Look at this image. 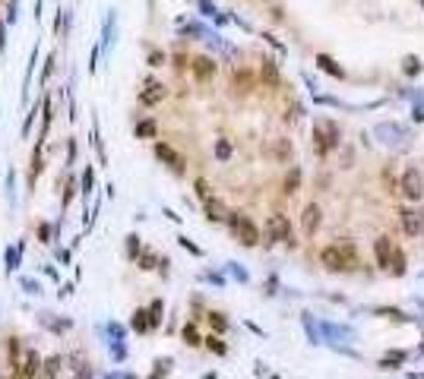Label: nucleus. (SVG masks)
<instances>
[{"mask_svg": "<svg viewBox=\"0 0 424 379\" xmlns=\"http://www.w3.org/2000/svg\"><path fill=\"white\" fill-rule=\"evenodd\" d=\"M320 263L329 272H345L355 263V246L351 243H333V246H323L320 250Z\"/></svg>", "mask_w": 424, "mask_h": 379, "instance_id": "nucleus-1", "label": "nucleus"}, {"mask_svg": "<svg viewBox=\"0 0 424 379\" xmlns=\"http://www.w3.org/2000/svg\"><path fill=\"white\" fill-rule=\"evenodd\" d=\"M339 146V127L333 120H316L313 127V149H316V155H329Z\"/></svg>", "mask_w": 424, "mask_h": 379, "instance_id": "nucleus-2", "label": "nucleus"}, {"mask_svg": "<svg viewBox=\"0 0 424 379\" xmlns=\"http://www.w3.org/2000/svg\"><path fill=\"white\" fill-rule=\"evenodd\" d=\"M228 224H231V231L238 234V240L244 246H256V243H260V231H256V224L250 218H244L241 212H228Z\"/></svg>", "mask_w": 424, "mask_h": 379, "instance_id": "nucleus-3", "label": "nucleus"}, {"mask_svg": "<svg viewBox=\"0 0 424 379\" xmlns=\"http://www.w3.org/2000/svg\"><path fill=\"white\" fill-rule=\"evenodd\" d=\"M266 240L269 243H294L291 240V224L282 212H273V215L266 218Z\"/></svg>", "mask_w": 424, "mask_h": 379, "instance_id": "nucleus-4", "label": "nucleus"}, {"mask_svg": "<svg viewBox=\"0 0 424 379\" xmlns=\"http://www.w3.org/2000/svg\"><path fill=\"white\" fill-rule=\"evenodd\" d=\"M399 190H402V196L411 199V203H418V199L424 196V177L418 168H405L402 180H399Z\"/></svg>", "mask_w": 424, "mask_h": 379, "instance_id": "nucleus-5", "label": "nucleus"}, {"mask_svg": "<svg viewBox=\"0 0 424 379\" xmlns=\"http://www.w3.org/2000/svg\"><path fill=\"white\" fill-rule=\"evenodd\" d=\"M393 253H396V246L390 237H377L374 240V256H377V266H383V269H390L393 263Z\"/></svg>", "mask_w": 424, "mask_h": 379, "instance_id": "nucleus-6", "label": "nucleus"}, {"mask_svg": "<svg viewBox=\"0 0 424 379\" xmlns=\"http://www.w3.org/2000/svg\"><path fill=\"white\" fill-rule=\"evenodd\" d=\"M320 206L316 203H310V206H304V215H301V231L307 234V237H313L316 234V228H320Z\"/></svg>", "mask_w": 424, "mask_h": 379, "instance_id": "nucleus-7", "label": "nucleus"}, {"mask_svg": "<svg viewBox=\"0 0 424 379\" xmlns=\"http://www.w3.org/2000/svg\"><path fill=\"white\" fill-rule=\"evenodd\" d=\"M399 221H402V231L408 237H421V218L415 209H399Z\"/></svg>", "mask_w": 424, "mask_h": 379, "instance_id": "nucleus-8", "label": "nucleus"}, {"mask_svg": "<svg viewBox=\"0 0 424 379\" xmlns=\"http://www.w3.org/2000/svg\"><path fill=\"white\" fill-rule=\"evenodd\" d=\"M155 155H158L162 161H168L174 171H184V161H181V155H178V152H174V149L168 146V142H155Z\"/></svg>", "mask_w": 424, "mask_h": 379, "instance_id": "nucleus-9", "label": "nucleus"}, {"mask_svg": "<svg viewBox=\"0 0 424 379\" xmlns=\"http://www.w3.org/2000/svg\"><path fill=\"white\" fill-rule=\"evenodd\" d=\"M212 73H216V64H212L209 57H196V60H193V76H196L199 82L212 79Z\"/></svg>", "mask_w": 424, "mask_h": 379, "instance_id": "nucleus-10", "label": "nucleus"}, {"mask_svg": "<svg viewBox=\"0 0 424 379\" xmlns=\"http://www.w3.org/2000/svg\"><path fill=\"white\" fill-rule=\"evenodd\" d=\"M316 67L326 70V73H329V76H336V79H345V70L339 67L333 57H326V54H316Z\"/></svg>", "mask_w": 424, "mask_h": 379, "instance_id": "nucleus-11", "label": "nucleus"}, {"mask_svg": "<svg viewBox=\"0 0 424 379\" xmlns=\"http://www.w3.org/2000/svg\"><path fill=\"white\" fill-rule=\"evenodd\" d=\"M38 373H41V357L35 351H29L26 354V366H22V376H26V379H38Z\"/></svg>", "mask_w": 424, "mask_h": 379, "instance_id": "nucleus-12", "label": "nucleus"}, {"mask_svg": "<svg viewBox=\"0 0 424 379\" xmlns=\"http://www.w3.org/2000/svg\"><path fill=\"white\" fill-rule=\"evenodd\" d=\"M206 215H209V221H222L228 212H225V206H222L216 196H212V199H206Z\"/></svg>", "mask_w": 424, "mask_h": 379, "instance_id": "nucleus-13", "label": "nucleus"}, {"mask_svg": "<svg viewBox=\"0 0 424 379\" xmlns=\"http://www.w3.org/2000/svg\"><path fill=\"white\" fill-rule=\"evenodd\" d=\"M298 186H301V168H291L288 177H285V183H282V193H298Z\"/></svg>", "mask_w": 424, "mask_h": 379, "instance_id": "nucleus-14", "label": "nucleus"}, {"mask_svg": "<svg viewBox=\"0 0 424 379\" xmlns=\"http://www.w3.org/2000/svg\"><path fill=\"white\" fill-rule=\"evenodd\" d=\"M162 95H165V86H158V82H149V92H143V104H155Z\"/></svg>", "mask_w": 424, "mask_h": 379, "instance_id": "nucleus-15", "label": "nucleus"}, {"mask_svg": "<svg viewBox=\"0 0 424 379\" xmlns=\"http://www.w3.org/2000/svg\"><path fill=\"white\" fill-rule=\"evenodd\" d=\"M399 363H405V351H393V354H386V357L380 360L383 370H390V366H399Z\"/></svg>", "mask_w": 424, "mask_h": 379, "instance_id": "nucleus-16", "label": "nucleus"}, {"mask_svg": "<svg viewBox=\"0 0 424 379\" xmlns=\"http://www.w3.org/2000/svg\"><path fill=\"white\" fill-rule=\"evenodd\" d=\"M390 272H393V275H405V253H402V250H396V253H393Z\"/></svg>", "mask_w": 424, "mask_h": 379, "instance_id": "nucleus-17", "label": "nucleus"}, {"mask_svg": "<svg viewBox=\"0 0 424 379\" xmlns=\"http://www.w3.org/2000/svg\"><path fill=\"white\" fill-rule=\"evenodd\" d=\"M263 79L273 82V86H279V70H276L273 60H263Z\"/></svg>", "mask_w": 424, "mask_h": 379, "instance_id": "nucleus-18", "label": "nucleus"}, {"mask_svg": "<svg viewBox=\"0 0 424 379\" xmlns=\"http://www.w3.org/2000/svg\"><path fill=\"white\" fill-rule=\"evenodd\" d=\"M216 158H219V161H228V158H231V142H228V139H219V142H216Z\"/></svg>", "mask_w": 424, "mask_h": 379, "instance_id": "nucleus-19", "label": "nucleus"}, {"mask_svg": "<svg viewBox=\"0 0 424 379\" xmlns=\"http://www.w3.org/2000/svg\"><path fill=\"white\" fill-rule=\"evenodd\" d=\"M146 316H149L146 310H136V313H133V329H136V332H146V329H152Z\"/></svg>", "mask_w": 424, "mask_h": 379, "instance_id": "nucleus-20", "label": "nucleus"}, {"mask_svg": "<svg viewBox=\"0 0 424 379\" xmlns=\"http://www.w3.org/2000/svg\"><path fill=\"white\" fill-rule=\"evenodd\" d=\"M273 152H276V158H279V161H288V155H291V146H288V139H279Z\"/></svg>", "mask_w": 424, "mask_h": 379, "instance_id": "nucleus-21", "label": "nucleus"}, {"mask_svg": "<svg viewBox=\"0 0 424 379\" xmlns=\"http://www.w3.org/2000/svg\"><path fill=\"white\" fill-rule=\"evenodd\" d=\"M402 70H405L408 76H418V73H421V64H418V57H405V60H402Z\"/></svg>", "mask_w": 424, "mask_h": 379, "instance_id": "nucleus-22", "label": "nucleus"}, {"mask_svg": "<svg viewBox=\"0 0 424 379\" xmlns=\"http://www.w3.org/2000/svg\"><path fill=\"white\" fill-rule=\"evenodd\" d=\"M136 136H155V123H152V120H143V123L136 127Z\"/></svg>", "mask_w": 424, "mask_h": 379, "instance_id": "nucleus-23", "label": "nucleus"}, {"mask_svg": "<svg viewBox=\"0 0 424 379\" xmlns=\"http://www.w3.org/2000/svg\"><path fill=\"white\" fill-rule=\"evenodd\" d=\"M158 313H162V300L152 303V310H149V326H158V319H162Z\"/></svg>", "mask_w": 424, "mask_h": 379, "instance_id": "nucleus-24", "label": "nucleus"}, {"mask_svg": "<svg viewBox=\"0 0 424 379\" xmlns=\"http://www.w3.org/2000/svg\"><path fill=\"white\" fill-rule=\"evenodd\" d=\"M44 373H48L51 379H54L57 373H61V357H51V360H48V366H44Z\"/></svg>", "mask_w": 424, "mask_h": 379, "instance_id": "nucleus-25", "label": "nucleus"}, {"mask_svg": "<svg viewBox=\"0 0 424 379\" xmlns=\"http://www.w3.org/2000/svg\"><path fill=\"white\" fill-rule=\"evenodd\" d=\"M184 338H187V345H199V335L193 326H184Z\"/></svg>", "mask_w": 424, "mask_h": 379, "instance_id": "nucleus-26", "label": "nucleus"}, {"mask_svg": "<svg viewBox=\"0 0 424 379\" xmlns=\"http://www.w3.org/2000/svg\"><path fill=\"white\" fill-rule=\"evenodd\" d=\"M206 345H209V351H216V354H225V345H222V341H219L216 335H209V338H206Z\"/></svg>", "mask_w": 424, "mask_h": 379, "instance_id": "nucleus-27", "label": "nucleus"}, {"mask_svg": "<svg viewBox=\"0 0 424 379\" xmlns=\"http://www.w3.org/2000/svg\"><path fill=\"white\" fill-rule=\"evenodd\" d=\"M196 193H199V199H203V203H206V199H212L209 183H206V180H196Z\"/></svg>", "mask_w": 424, "mask_h": 379, "instance_id": "nucleus-28", "label": "nucleus"}, {"mask_svg": "<svg viewBox=\"0 0 424 379\" xmlns=\"http://www.w3.org/2000/svg\"><path fill=\"white\" fill-rule=\"evenodd\" d=\"M82 193H92V168H86V174H82Z\"/></svg>", "mask_w": 424, "mask_h": 379, "instance_id": "nucleus-29", "label": "nucleus"}, {"mask_svg": "<svg viewBox=\"0 0 424 379\" xmlns=\"http://www.w3.org/2000/svg\"><path fill=\"white\" fill-rule=\"evenodd\" d=\"M162 64H165V54L152 51V54H149V67H162Z\"/></svg>", "mask_w": 424, "mask_h": 379, "instance_id": "nucleus-30", "label": "nucleus"}, {"mask_svg": "<svg viewBox=\"0 0 424 379\" xmlns=\"http://www.w3.org/2000/svg\"><path fill=\"white\" fill-rule=\"evenodd\" d=\"M127 240H130V243H127V250H130V256L139 250V237H127Z\"/></svg>", "mask_w": 424, "mask_h": 379, "instance_id": "nucleus-31", "label": "nucleus"}, {"mask_svg": "<svg viewBox=\"0 0 424 379\" xmlns=\"http://www.w3.org/2000/svg\"><path fill=\"white\" fill-rule=\"evenodd\" d=\"M209 319H212V326H216V329H219V332H222V329H225V319H222V316H219V313H212V316H209Z\"/></svg>", "mask_w": 424, "mask_h": 379, "instance_id": "nucleus-32", "label": "nucleus"}, {"mask_svg": "<svg viewBox=\"0 0 424 379\" xmlns=\"http://www.w3.org/2000/svg\"><path fill=\"white\" fill-rule=\"evenodd\" d=\"M73 158H76V142H70V146H67V161L73 164Z\"/></svg>", "mask_w": 424, "mask_h": 379, "instance_id": "nucleus-33", "label": "nucleus"}, {"mask_svg": "<svg viewBox=\"0 0 424 379\" xmlns=\"http://www.w3.org/2000/svg\"><path fill=\"white\" fill-rule=\"evenodd\" d=\"M199 7H203V13H206V16H212V13H216V7H212L209 0H199Z\"/></svg>", "mask_w": 424, "mask_h": 379, "instance_id": "nucleus-34", "label": "nucleus"}, {"mask_svg": "<svg viewBox=\"0 0 424 379\" xmlns=\"http://www.w3.org/2000/svg\"><path fill=\"white\" fill-rule=\"evenodd\" d=\"M143 269H155V256L146 253V256H143Z\"/></svg>", "mask_w": 424, "mask_h": 379, "instance_id": "nucleus-35", "label": "nucleus"}, {"mask_svg": "<svg viewBox=\"0 0 424 379\" xmlns=\"http://www.w3.org/2000/svg\"><path fill=\"white\" fill-rule=\"evenodd\" d=\"M418 218H421V234H424V206L418 209Z\"/></svg>", "mask_w": 424, "mask_h": 379, "instance_id": "nucleus-36", "label": "nucleus"}, {"mask_svg": "<svg viewBox=\"0 0 424 379\" xmlns=\"http://www.w3.org/2000/svg\"><path fill=\"white\" fill-rule=\"evenodd\" d=\"M13 379H19V376H13Z\"/></svg>", "mask_w": 424, "mask_h": 379, "instance_id": "nucleus-37", "label": "nucleus"}]
</instances>
